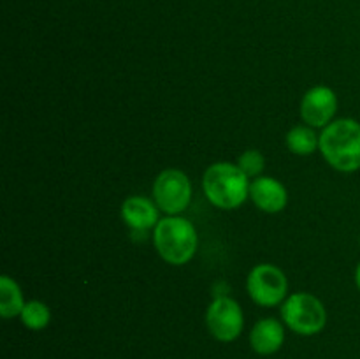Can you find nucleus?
Listing matches in <instances>:
<instances>
[{
    "instance_id": "f257e3e1",
    "label": "nucleus",
    "mask_w": 360,
    "mask_h": 359,
    "mask_svg": "<svg viewBox=\"0 0 360 359\" xmlns=\"http://www.w3.org/2000/svg\"><path fill=\"white\" fill-rule=\"evenodd\" d=\"M319 150L336 171H357L360 169V123L352 118L330 122L320 134Z\"/></svg>"
},
{
    "instance_id": "f03ea898",
    "label": "nucleus",
    "mask_w": 360,
    "mask_h": 359,
    "mask_svg": "<svg viewBox=\"0 0 360 359\" xmlns=\"http://www.w3.org/2000/svg\"><path fill=\"white\" fill-rule=\"evenodd\" d=\"M202 189L211 204L221 210H234L250 196V178L238 164L217 162L204 172Z\"/></svg>"
},
{
    "instance_id": "7ed1b4c3",
    "label": "nucleus",
    "mask_w": 360,
    "mask_h": 359,
    "mask_svg": "<svg viewBox=\"0 0 360 359\" xmlns=\"http://www.w3.org/2000/svg\"><path fill=\"white\" fill-rule=\"evenodd\" d=\"M155 248L162 259L174 266L186 264L197 250V232L192 222L178 215H169L155 227Z\"/></svg>"
},
{
    "instance_id": "20e7f679",
    "label": "nucleus",
    "mask_w": 360,
    "mask_h": 359,
    "mask_svg": "<svg viewBox=\"0 0 360 359\" xmlns=\"http://www.w3.org/2000/svg\"><path fill=\"white\" fill-rule=\"evenodd\" d=\"M281 319L294 333L311 336L326 327L327 310L316 296L295 292L281 305Z\"/></svg>"
},
{
    "instance_id": "39448f33",
    "label": "nucleus",
    "mask_w": 360,
    "mask_h": 359,
    "mask_svg": "<svg viewBox=\"0 0 360 359\" xmlns=\"http://www.w3.org/2000/svg\"><path fill=\"white\" fill-rule=\"evenodd\" d=\"M153 199L167 215H179L192 199V183L179 169H165L153 183Z\"/></svg>"
},
{
    "instance_id": "423d86ee",
    "label": "nucleus",
    "mask_w": 360,
    "mask_h": 359,
    "mask_svg": "<svg viewBox=\"0 0 360 359\" xmlns=\"http://www.w3.org/2000/svg\"><path fill=\"white\" fill-rule=\"evenodd\" d=\"M246 289L257 305L276 306L287 296L288 282L283 271L274 264H259L250 271Z\"/></svg>"
},
{
    "instance_id": "0eeeda50",
    "label": "nucleus",
    "mask_w": 360,
    "mask_h": 359,
    "mask_svg": "<svg viewBox=\"0 0 360 359\" xmlns=\"http://www.w3.org/2000/svg\"><path fill=\"white\" fill-rule=\"evenodd\" d=\"M206 326L211 336L218 341L231 344L238 340L245 327V315L236 299L220 296L206 310Z\"/></svg>"
},
{
    "instance_id": "6e6552de",
    "label": "nucleus",
    "mask_w": 360,
    "mask_h": 359,
    "mask_svg": "<svg viewBox=\"0 0 360 359\" xmlns=\"http://www.w3.org/2000/svg\"><path fill=\"white\" fill-rule=\"evenodd\" d=\"M338 111V97L333 88L313 87L301 102V116L309 127H327Z\"/></svg>"
},
{
    "instance_id": "1a4fd4ad",
    "label": "nucleus",
    "mask_w": 360,
    "mask_h": 359,
    "mask_svg": "<svg viewBox=\"0 0 360 359\" xmlns=\"http://www.w3.org/2000/svg\"><path fill=\"white\" fill-rule=\"evenodd\" d=\"M250 197L259 210L278 213L287 206L288 194L281 182L271 176H259L250 183Z\"/></svg>"
},
{
    "instance_id": "9d476101",
    "label": "nucleus",
    "mask_w": 360,
    "mask_h": 359,
    "mask_svg": "<svg viewBox=\"0 0 360 359\" xmlns=\"http://www.w3.org/2000/svg\"><path fill=\"white\" fill-rule=\"evenodd\" d=\"M285 341V327L274 317L260 319L250 333V345L259 355L276 354Z\"/></svg>"
},
{
    "instance_id": "9b49d317",
    "label": "nucleus",
    "mask_w": 360,
    "mask_h": 359,
    "mask_svg": "<svg viewBox=\"0 0 360 359\" xmlns=\"http://www.w3.org/2000/svg\"><path fill=\"white\" fill-rule=\"evenodd\" d=\"M157 208V203L148 197L132 196L123 201L122 218L134 231H148L151 227H157V224L160 222Z\"/></svg>"
},
{
    "instance_id": "f8f14e48",
    "label": "nucleus",
    "mask_w": 360,
    "mask_h": 359,
    "mask_svg": "<svg viewBox=\"0 0 360 359\" xmlns=\"http://www.w3.org/2000/svg\"><path fill=\"white\" fill-rule=\"evenodd\" d=\"M23 292L20 285L7 275L0 277V315L4 319H13V317L21 315L25 308Z\"/></svg>"
},
{
    "instance_id": "ddd939ff",
    "label": "nucleus",
    "mask_w": 360,
    "mask_h": 359,
    "mask_svg": "<svg viewBox=\"0 0 360 359\" xmlns=\"http://www.w3.org/2000/svg\"><path fill=\"white\" fill-rule=\"evenodd\" d=\"M287 146L295 155H311L320 148V136L309 125H297L287 134Z\"/></svg>"
},
{
    "instance_id": "4468645a",
    "label": "nucleus",
    "mask_w": 360,
    "mask_h": 359,
    "mask_svg": "<svg viewBox=\"0 0 360 359\" xmlns=\"http://www.w3.org/2000/svg\"><path fill=\"white\" fill-rule=\"evenodd\" d=\"M21 322L25 327L32 331H41L48 327L49 320H51V312H49L48 305L37 299H32L25 305L23 312H21Z\"/></svg>"
},
{
    "instance_id": "2eb2a0df",
    "label": "nucleus",
    "mask_w": 360,
    "mask_h": 359,
    "mask_svg": "<svg viewBox=\"0 0 360 359\" xmlns=\"http://www.w3.org/2000/svg\"><path fill=\"white\" fill-rule=\"evenodd\" d=\"M239 169L245 172L248 178H259L260 172L264 171V165H266V158L260 153L259 150H246L245 153L239 157L238 160Z\"/></svg>"
},
{
    "instance_id": "dca6fc26",
    "label": "nucleus",
    "mask_w": 360,
    "mask_h": 359,
    "mask_svg": "<svg viewBox=\"0 0 360 359\" xmlns=\"http://www.w3.org/2000/svg\"><path fill=\"white\" fill-rule=\"evenodd\" d=\"M355 284H357V287H359V291H360V263H359L357 270H355Z\"/></svg>"
}]
</instances>
